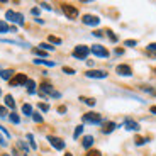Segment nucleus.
Masks as SVG:
<instances>
[{"mask_svg":"<svg viewBox=\"0 0 156 156\" xmlns=\"http://www.w3.org/2000/svg\"><path fill=\"white\" fill-rule=\"evenodd\" d=\"M26 87H27V92H29V94H36V83H34V80H27Z\"/></svg>","mask_w":156,"mask_h":156,"instance_id":"f3484780","label":"nucleus"},{"mask_svg":"<svg viewBox=\"0 0 156 156\" xmlns=\"http://www.w3.org/2000/svg\"><path fill=\"white\" fill-rule=\"evenodd\" d=\"M0 131H2V133H4V134H5V136H7V137H9V133H7V129H5V127H4V126H0Z\"/></svg>","mask_w":156,"mask_h":156,"instance_id":"58836bf2","label":"nucleus"},{"mask_svg":"<svg viewBox=\"0 0 156 156\" xmlns=\"http://www.w3.org/2000/svg\"><path fill=\"white\" fill-rule=\"evenodd\" d=\"M80 100L85 102L87 105H95V98H87V97H80Z\"/></svg>","mask_w":156,"mask_h":156,"instance_id":"b1692460","label":"nucleus"},{"mask_svg":"<svg viewBox=\"0 0 156 156\" xmlns=\"http://www.w3.org/2000/svg\"><path fill=\"white\" fill-rule=\"evenodd\" d=\"M32 53H34V55H37V56H46V51H43V49H39V48H36V49H32Z\"/></svg>","mask_w":156,"mask_h":156,"instance_id":"cd10ccee","label":"nucleus"},{"mask_svg":"<svg viewBox=\"0 0 156 156\" xmlns=\"http://www.w3.org/2000/svg\"><path fill=\"white\" fill-rule=\"evenodd\" d=\"M63 71H65L66 75H75V70L73 68H68V66H63Z\"/></svg>","mask_w":156,"mask_h":156,"instance_id":"2f4dec72","label":"nucleus"},{"mask_svg":"<svg viewBox=\"0 0 156 156\" xmlns=\"http://www.w3.org/2000/svg\"><path fill=\"white\" fill-rule=\"evenodd\" d=\"M82 133H83V126H76V129H75V133H73V137H78Z\"/></svg>","mask_w":156,"mask_h":156,"instance_id":"a878e982","label":"nucleus"},{"mask_svg":"<svg viewBox=\"0 0 156 156\" xmlns=\"http://www.w3.org/2000/svg\"><path fill=\"white\" fill-rule=\"evenodd\" d=\"M124 124H126V129H129V131H139L141 129V126L136 121H133V119H126Z\"/></svg>","mask_w":156,"mask_h":156,"instance_id":"f8f14e48","label":"nucleus"},{"mask_svg":"<svg viewBox=\"0 0 156 156\" xmlns=\"http://www.w3.org/2000/svg\"><path fill=\"white\" fill-rule=\"evenodd\" d=\"M5 115H7V109L4 105H0V117H5Z\"/></svg>","mask_w":156,"mask_h":156,"instance_id":"f704fd0d","label":"nucleus"},{"mask_svg":"<svg viewBox=\"0 0 156 156\" xmlns=\"http://www.w3.org/2000/svg\"><path fill=\"white\" fill-rule=\"evenodd\" d=\"M9 119H10V122H14V124H19V122H20V117L17 115L16 112H12L10 115H9Z\"/></svg>","mask_w":156,"mask_h":156,"instance_id":"412c9836","label":"nucleus"},{"mask_svg":"<svg viewBox=\"0 0 156 156\" xmlns=\"http://www.w3.org/2000/svg\"><path fill=\"white\" fill-rule=\"evenodd\" d=\"M90 49L87 46H83V44H80V46H76L73 49V56L76 59H87V56H88Z\"/></svg>","mask_w":156,"mask_h":156,"instance_id":"7ed1b4c3","label":"nucleus"},{"mask_svg":"<svg viewBox=\"0 0 156 156\" xmlns=\"http://www.w3.org/2000/svg\"><path fill=\"white\" fill-rule=\"evenodd\" d=\"M41 95H43V97H44V95H51V97L58 98L59 97V92H56L49 83H43V85H41Z\"/></svg>","mask_w":156,"mask_h":156,"instance_id":"39448f33","label":"nucleus"},{"mask_svg":"<svg viewBox=\"0 0 156 156\" xmlns=\"http://www.w3.org/2000/svg\"><path fill=\"white\" fill-rule=\"evenodd\" d=\"M36 65H46V66H55V61H48V59H34Z\"/></svg>","mask_w":156,"mask_h":156,"instance_id":"6ab92c4d","label":"nucleus"},{"mask_svg":"<svg viewBox=\"0 0 156 156\" xmlns=\"http://www.w3.org/2000/svg\"><path fill=\"white\" fill-rule=\"evenodd\" d=\"M32 119H34L36 122H43V115H41V114H37V112H32Z\"/></svg>","mask_w":156,"mask_h":156,"instance_id":"393cba45","label":"nucleus"},{"mask_svg":"<svg viewBox=\"0 0 156 156\" xmlns=\"http://www.w3.org/2000/svg\"><path fill=\"white\" fill-rule=\"evenodd\" d=\"M2 156H10V154H2Z\"/></svg>","mask_w":156,"mask_h":156,"instance_id":"49530a36","label":"nucleus"},{"mask_svg":"<svg viewBox=\"0 0 156 156\" xmlns=\"http://www.w3.org/2000/svg\"><path fill=\"white\" fill-rule=\"evenodd\" d=\"M5 105L9 107V109H14V107H16V100H14V97H12V95H5Z\"/></svg>","mask_w":156,"mask_h":156,"instance_id":"dca6fc26","label":"nucleus"},{"mask_svg":"<svg viewBox=\"0 0 156 156\" xmlns=\"http://www.w3.org/2000/svg\"><path fill=\"white\" fill-rule=\"evenodd\" d=\"M39 109L43 110V112H48V110H49V105H48V104H39Z\"/></svg>","mask_w":156,"mask_h":156,"instance_id":"72a5a7b5","label":"nucleus"},{"mask_svg":"<svg viewBox=\"0 0 156 156\" xmlns=\"http://www.w3.org/2000/svg\"><path fill=\"white\" fill-rule=\"evenodd\" d=\"M58 112H66V107H65V105H61V107H58Z\"/></svg>","mask_w":156,"mask_h":156,"instance_id":"a19ab883","label":"nucleus"},{"mask_svg":"<svg viewBox=\"0 0 156 156\" xmlns=\"http://www.w3.org/2000/svg\"><path fill=\"white\" fill-rule=\"evenodd\" d=\"M94 36H97V37H102L104 34H102V31H94Z\"/></svg>","mask_w":156,"mask_h":156,"instance_id":"ea45409f","label":"nucleus"},{"mask_svg":"<svg viewBox=\"0 0 156 156\" xmlns=\"http://www.w3.org/2000/svg\"><path fill=\"white\" fill-rule=\"evenodd\" d=\"M85 75L88 78H107V71H104V70H90Z\"/></svg>","mask_w":156,"mask_h":156,"instance_id":"9b49d317","label":"nucleus"},{"mask_svg":"<svg viewBox=\"0 0 156 156\" xmlns=\"http://www.w3.org/2000/svg\"><path fill=\"white\" fill-rule=\"evenodd\" d=\"M0 95H2V90H0Z\"/></svg>","mask_w":156,"mask_h":156,"instance_id":"de8ad7c7","label":"nucleus"},{"mask_svg":"<svg viewBox=\"0 0 156 156\" xmlns=\"http://www.w3.org/2000/svg\"><path fill=\"white\" fill-rule=\"evenodd\" d=\"M43 9H46V10H51V5L49 4H46V2H43V4H39Z\"/></svg>","mask_w":156,"mask_h":156,"instance_id":"e433bc0d","label":"nucleus"},{"mask_svg":"<svg viewBox=\"0 0 156 156\" xmlns=\"http://www.w3.org/2000/svg\"><path fill=\"white\" fill-rule=\"evenodd\" d=\"M49 41H51V43H55V44H61V39L55 37V36H49Z\"/></svg>","mask_w":156,"mask_h":156,"instance_id":"473e14b6","label":"nucleus"},{"mask_svg":"<svg viewBox=\"0 0 156 156\" xmlns=\"http://www.w3.org/2000/svg\"><path fill=\"white\" fill-rule=\"evenodd\" d=\"M61 9H63V12H65V16H66L68 19L75 20V19L78 17V9H76V7H73V5L63 4V5H61Z\"/></svg>","mask_w":156,"mask_h":156,"instance_id":"f03ea898","label":"nucleus"},{"mask_svg":"<svg viewBox=\"0 0 156 156\" xmlns=\"http://www.w3.org/2000/svg\"><path fill=\"white\" fill-rule=\"evenodd\" d=\"M22 112L26 114V115H32V107L29 105V104H24V105H22Z\"/></svg>","mask_w":156,"mask_h":156,"instance_id":"aec40b11","label":"nucleus"},{"mask_svg":"<svg viewBox=\"0 0 156 156\" xmlns=\"http://www.w3.org/2000/svg\"><path fill=\"white\" fill-rule=\"evenodd\" d=\"M115 71L121 76H131L133 75V70H131V66H127V65H119V66L115 68Z\"/></svg>","mask_w":156,"mask_h":156,"instance_id":"9d476101","label":"nucleus"},{"mask_svg":"<svg viewBox=\"0 0 156 156\" xmlns=\"http://www.w3.org/2000/svg\"><path fill=\"white\" fill-rule=\"evenodd\" d=\"M27 80H29V78L26 76V75L17 73L16 76H14V78L10 80V85H12V87H17V85H26V83H27Z\"/></svg>","mask_w":156,"mask_h":156,"instance_id":"6e6552de","label":"nucleus"},{"mask_svg":"<svg viewBox=\"0 0 156 156\" xmlns=\"http://www.w3.org/2000/svg\"><path fill=\"white\" fill-rule=\"evenodd\" d=\"M17 146H19L20 149H22V153H24V156H27L29 154V149H27V146L24 144L22 141H19V143H17Z\"/></svg>","mask_w":156,"mask_h":156,"instance_id":"5701e85b","label":"nucleus"},{"mask_svg":"<svg viewBox=\"0 0 156 156\" xmlns=\"http://www.w3.org/2000/svg\"><path fill=\"white\" fill-rule=\"evenodd\" d=\"M148 51H156V43H151L148 46Z\"/></svg>","mask_w":156,"mask_h":156,"instance_id":"4c0bfd02","label":"nucleus"},{"mask_svg":"<svg viewBox=\"0 0 156 156\" xmlns=\"http://www.w3.org/2000/svg\"><path fill=\"white\" fill-rule=\"evenodd\" d=\"M92 144H94V137H92V136H85V137H83V141H82V146H83L85 149H88Z\"/></svg>","mask_w":156,"mask_h":156,"instance_id":"2eb2a0df","label":"nucleus"},{"mask_svg":"<svg viewBox=\"0 0 156 156\" xmlns=\"http://www.w3.org/2000/svg\"><path fill=\"white\" fill-rule=\"evenodd\" d=\"M124 44H126V46H129V48H134L137 44V41H134V39H127V41H124Z\"/></svg>","mask_w":156,"mask_h":156,"instance_id":"c85d7f7f","label":"nucleus"},{"mask_svg":"<svg viewBox=\"0 0 156 156\" xmlns=\"http://www.w3.org/2000/svg\"><path fill=\"white\" fill-rule=\"evenodd\" d=\"M87 156H102V154H100V151H94V149H92V151H88Z\"/></svg>","mask_w":156,"mask_h":156,"instance_id":"c9c22d12","label":"nucleus"},{"mask_svg":"<svg viewBox=\"0 0 156 156\" xmlns=\"http://www.w3.org/2000/svg\"><path fill=\"white\" fill-rule=\"evenodd\" d=\"M0 144H2V146H7V141H5L2 136H0Z\"/></svg>","mask_w":156,"mask_h":156,"instance_id":"79ce46f5","label":"nucleus"},{"mask_svg":"<svg viewBox=\"0 0 156 156\" xmlns=\"http://www.w3.org/2000/svg\"><path fill=\"white\" fill-rule=\"evenodd\" d=\"M39 46H41L39 49H43V51H53L55 49V46H51V44H48V43H41Z\"/></svg>","mask_w":156,"mask_h":156,"instance_id":"4be33fe9","label":"nucleus"},{"mask_svg":"<svg viewBox=\"0 0 156 156\" xmlns=\"http://www.w3.org/2000/svg\"><path fill=\"white\" fill-rule=\"evenodd\" d=\"M83 24H85V26H98V24H100V19H98L97 16H92V14H87V16H83Z\"/></svg>","mask_w":156,"mask_h":156,"instance_id":"1a4fd4ad","label":"nucleus"},{"mask_svg":"<svg viewBox=\"0 0 156 156\" xmlns=\"http://www.w3.org/2000/svg\"><path fill=\"white\" fill-rule=\"evenodd\" d=\"M9 31H10V26L7 22H4V20H0V34H5Z\"/></svg>","mask_w":156,"mask_h":156,"instance_id":"a211bd4d","label":"nucleus"},{"mask_svg":"<svg viewBox=\"0 0 156 156\" xmlns=\"http://www.w3.org/2000/svg\"><path fill=\"white\" fill-rule=\"evenodd\" d=\"M65 156H73V154H71V153H66V154H65Z\"/></svg>","mask_w":156,"mask_h":156,"instance_id":"a18cd8bd","label":"nucleus"},{"mask_svg":"<svg viewBox=\"0 0 156 156\" xmlns=\"http://www.w3.org/2000/svg\"><path fill=\"white\" fill-rule=\"evenodd\" d=\"M14 76V70H2L0 71V78H4V80H12Z\"/></svg>","mask_w":156,"mask_h":156,"instance_id":"4468645a","label":"nucleus"},{"mask_svg":"<svg viewBox=\"0 0 156 156\" xmlns=\"http://www.w3.org/2000/svg\"><path fill=\"white\" fill-rule=\"evenodd\" d=\"M90 51H92L95 56H98V58H107V56H109V51H107L104 46H100V44L92 46V49H90Z\"/></svg>","mask_w":156,"mask_h":156,"instance_id":"0eeeda50","label":"nucleus"},{"mask_svg":"<svg viewBox=\"0 0 156 156\" xmlns=\"http://www.w3.org/2000/svg\"><path fill=\"white\" fill-rule=\"evenodd\" d=\"M105 32H107V36L110 37V41H114V43H117V36L114 34V32L110 31V29H109V31H105Z\"/></svg>","mask_w":156,"mask_h":156,"instance_id":"c756f323","label":"nucleus"},{"mask_svg":"<svg viewBox=\"0 0 156 156\" xmlns=\"http://www.w3.org/2000/svg\"><path fill=\"white\" fill-rule=\"evenodd\" d=\"M31 12H32V14H34V16H37V14H39V9H37V7H36V9H32V10H31Z\"/></svg>","mask_w":156,"mask_h":156,"instance_id":"37998d69","label":"nucleus"},{"mask_svg":"<svg viewBox=\"0 0 156 156\" xmlns=\"http://www.w3.org/2000/svg\"><path fill=\"white\" fill-rule=\"evenodd\" d=\"M134 141H136V144H137V146H141V144H144L148 139H146V137H136Z\"/></svg>","mask_w":156,"mask_h":156,"instance_id":"7c9ffc66","label":"nucleus"},{"mask_svg":"<svg viewBox=\"0 0 156 156\" xmlns=\"http://www.w3.org/2000/svg\"><path fill=\"white\" fill-rule=\"evenodd\" d=\"M115 127H117L115 122H105V124H104V127H102V133H104V134H110Z\"/></svg>","mask_w":156,"mask_h":156,"instance_id":"ddd939ff","label":"nucleus"},{"mask_svg":"<svg viewBox=\"0 0 156 156\" xmlns=\"http://www.w3.org/2000/svg\"><path fill=\"white\" fill-rule=\"evenodd\" d=\"M27 141H29V144H31L32 149L37 148V146H36V143H34V137H32V134H27Z\"/></svg>","mask_w":156,"mask_h":156,"instance_id":"bb28decb","label":"nucleus"},{"mask_svg":"<svg viewBox=\"0 0 156 156\" xmlns=\"http://www.w3.org/2000/svg\"><path fill=\"white\" fill-rule=\"evenodd\" d=\"M83 122H90V124H100V122H102V117H100V114L87 112L85 115H83Z\"/></svg>","mask_w":156,"mask_h":156,"instance_id":"20e7f679","label":"nucleus"},{"mask_svg":"<svg viewBox=\"0 0 156 156\" xmlns=\"http://www.w3.org/2000/svg\"><path fill=\"white\" fill-rule=\"evenodd\" d=\"M151 112H153V114H156V107H154V105L151 107Z\"/></svg>","mask_w":156,"mask_h":156,"instance_id":"c03bdc74","label":"nucleus"},{"mask_svg":"<svg viewBox=\"0 0 156 156\" xmlns=\"http://www.w3.org/2000/svg\"><path fill=\"white\" fill-rule=\"evenodd\" d=\"M48 141H49V144L53 146L55 149H58V151L65 149V141H63L61 137H56V136H48Z\"/></svg>","mask_w":156,"mask_h":156,"instance_id":"423d86ee","label":"nucleus"},{"mask_svg":"<svg viewBox=\"0 0 156 156\" xmlns=\"http://www.w3.org/2000/svg\"><path fill=\"white\" fill-rule=\"evenodd\" d=\"M5 19L10 20V22L19 24V26H24V16H22V14H19V12L7 10V12H5Z\"/></svg>","mask_w":156,"mask_h":156,"instance_id":"f257e3e1","label":"nucleus"}]
</instances>
